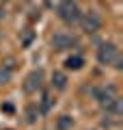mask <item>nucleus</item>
<instances>
[{
  "mask_svg": "<svg viewBox=\"0 0 123 130\" xmlns=\"http://www.w3.org/2000/svg\"><path fill=\"white\" fill-rule=\"evenodd\" d=\"M80 9H78L76 2H71V0H65V2H60L58 5V18L63 20L65 24H76L78 20H80Z\"/></svg>",
  "mask_w": 123,
  "mask_h": 130,
  "instance_id": "1",
  "label": "nucleus"
},
{
  "mask_svg": "<svg viewBox=\"0 0 123 130\" xmlns=\"http://www.w3.org/2000/svg\"><path fill=\"white\" fill-rule=\"evenodd\" d=\"M117 56H119V50H117V46L110 43V41L108 43H101L99 50H97V61H99L101 65H112Z\"/></svg>",
  "mask_w": 123,
  "mask_h": 130,
  "instance_id": "2",
  "label": "nucleus"
},
{
  "mask_svg": "<svg viewBox=\"0 0 123 130\" xmlns=\"http://www.w3.org/2000/svg\"><path fill=\"white\" fill-rule=\"evenodd\" d=\"M78 22L82 24V30L84 32H97L101 28V20L95 11H89V13H82Z\"/></svg>",
  "mask_w": 123,
  "mask_h": 130,
  "instance_id": "3",
  "label": "nucleus"
},
{
  "mask_svg": "<svg viewBox=\"0 0 123 130\" xmlns=\"http://www.w3.org/2000/svg\"><path fill=\"white\" fill-rule=\"evenodd\" d=\"M71 46H76V37L69 35V32H56L54 37H52V48L54 50H69Z\"/></svg>",
  "mask_w": 123,
  "mask_h": 130,
  "instance_id": "4",
  "label": "nucleus"
},
{
  "mask_svg": "<svg viewBox=\"0 0 123 130\" xmlns=\"http://www.w3.org/2000/svg\"><path fill=\"white\" fill-rule=\"evenodd\" d=\"M41 83H43V72L41 70H32L30 74L24 80V91L26 93H35L37 89H41Z\"/></svg>",
  "mask_w": 123,
  "mask_h": 130,
  "instance_id": "5",
  "label": "nucleus"
},
{
  "mask_svg": "<svg viewBox=\"0 0 123 130\" xmlns=\"http://www.w3.org/2000/svg\"><path fill=\"white\" fill-rule=\"evenodd\" d=\"M93 95H95V100L101 106H106L108 102H112L114 98H117V87H112V85H108V87H97L93 91Z\"/></svg>",
  "mask_w": 123,
  "mask_h": 130,
  "instance_id": "6",
  "label": "nucleus"
},
{
  "mask_svg": "<svg viewBox=\"0 0 123 130\" xmlns=\"http://www.w3.org/2000/svg\"><path fill=\"white\" fill-rule=\"evenodd\" d=\"M52 87H54L56 91H63V89L67 87V76H65L63 72H54V74H52Z\"/></svg>",
  "mask_w": 123,
  "mask_h": 130,
  "instance_id": "7",
  "label": "nucleus"
},
{
  "mask_svg": "<svg viewBox=\"0 0 123 130\" xmlns=\"http://www.w3.org/2000/svg\"><path fill=\"white\" fill-rule=\"evenodd\" d=\"M39 115H41V111H39L37 104H28L26 106V121L28 124H35V121L39 119Z\"/></svg>",
  "mask_w": 123,
  "mask_h": 130,
  "instance_id": "8",
  "label": "nucleus"
},
{
  "mask_svg": "<svg viewBox=\"0 0 123 130\" xmlns=\"http://www.w3.org/2000/svg\"><path fill=\"white\" fill-rule=\"evenodd\" d=\"M106 111H110L112 115H121V111H123V100L114 98L112 102H108V104H106Z\"/></svg>",
  "mask_w": 123,
  "mask_h": 130,
  "instance_id": "9",
  "label": "nucleus"
},
{
  "mask_svg": "<svg viewBox=\"0 0 123 130\" xmlns=\"http://www.w3.org/2000/svg\"><path fill=\"white\" fill-rule=\"evenodd\" d=\"M82 65H84L82 56H69V59L65 61V67H67V70H80Z\"/></svg>",
  "mask_w": 123,
  "mask_h": 130,
  "instance_id": "10",
  "label": "nucleus"
},
{
  "mask_svg": "<svg viewBox=\"0 0 123 130\" xmlns=\"http://www.w3.org/2000/svg\"><path fill=\"white\" fill-rule=\"evenodd\" d=\"M71 126H73V121H71L69 115H60L58 119H56V128H58V130H69Z\"/></svg>",
  "mask_w": 123,
  "mask_h": 130,
  "instance_id": "11",
  "label": "nucleus"
},
{
  "mask_svg": "<svg viewBox=\"0 0 123 130\" xmlns=\"http://www.w3.org/2000/svg\"><path fill=\"white\" fill-rule=\"evenodd\" d=\"M50 95H48V93H43V100H41V108H39V111L41 113H48V111H50Z\"/></svg>",
  "mask_w": 123,
  "mask_h": 130,
  "instance_id": "12",
  "label": "nucleus"
},
{
  "mask_svg": "<svg viewBox=\"0 0 123 130\" xmlns=\"http://www.w3.org/2000/svg\"><path fill=\"white\" fill-rule=\"evenodd\" d=\"M30 39H32V32L26 30V32H24V37H22V43H24V46H28V43H30Z\"/></svg>",
  "mask_w": 123,
  "mask_h": 130,
  "instance_id": "13",
  "label": "nucleus"
},
{
  "mask_svg": "<svg viewBox=\"0 0 123 130\" xmlns=\"http://www.w3.org/2000/svg\"><path fill=\"white\" fill-rule=\"evenodd\" d=\"M0 80H2V83L9 80V72H0Z\"/></svg>",
  "mask_w": 123,
  "mask_h": 130,
  "instance_id": "14",
  "label": "nucleus"
}]
</instances>
